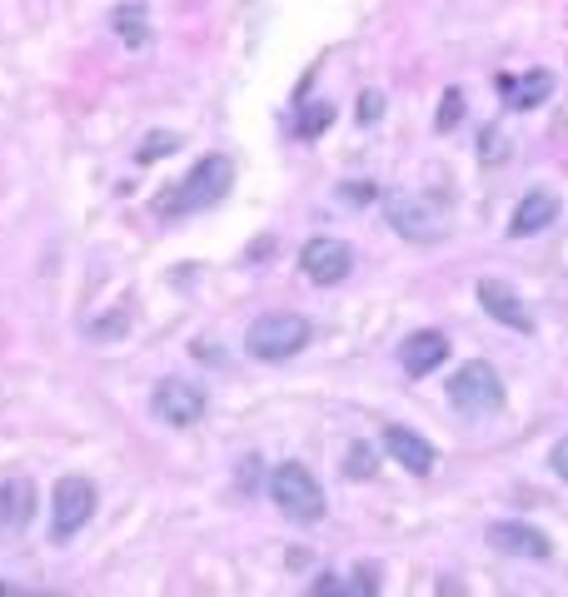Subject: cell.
<instances>
[{
    "label": "cell",
    "mask_w": 568,
    "mask_h": 597,
    "mask_svg": "<svg viewBox=\"0 0 568 597\" xmlns=\"http://www.w3.org/2000/svg\"><path fill=\"white\" fill-rule=\"evenodd\" d=\"M230 185H235V164H230L225 154H205L175 189H165V195L155 199V214H160V220H185V214L214 210V204L230 195Z\"/></svg>",
    "instance_id": "cell-1"
},
{
    "label": "cell",
    "mask_w": 568,
    "mask_h": 597,
    "mask_svg": "<svg viewBox=\"0 0 568 597\" xmlns=\"http://www.w3.org/2000/svg\"><path fill=\"white\" fill-rule=\"evenodd\" d=\"M270 498L289 523H320L324 508H330L320 478H314L305 463H280V469L270 473Z\"/></svg>",
    "instance_id": "cell-2"
},
{
    "label": "cell",
    "mask_w": 568,
    "mask_h": 597,
    "mask_svg": "<svg viewBox=\"0 0 568 597\" xmlns=\"http://www.w3.org/2000/svg\"><path fill=\"white\" fill-rule=\"evenodd\" d=\"M309 339H314V328H309L305 314H264L249 324L245 349H249V359H260V363H284V359H295Z\"/></svg>",
    "instance_id": "cell-3"
},
{
    "label": "cell",
    "mask_w": 568,
    "mask_h": 597,
    "mask_svg": "<svg viewBox=\"0 0 568 597\" xmlns=\"http://www.w3.org/2000/svg\"><path fill=\"white\" fill-rule=\"evenodd\" d=\"M504 378H498L494 363L484 359H469L459 374L449 378V403L464 413V419H494L504 409Z\"/></svg>",
    "instance_id": "cell-4"
},
{
    "label": "cell",
    "mask_w": 568,
    "mask_h": 597,
    "mask_svg": "<svg viewBox=\"0 0 568 597\" xmlns=\"http://www.w3.org/2000/svg\"><path fill=\"white\" fill-rule=\"evenodd\" d=\"M384 214H390V229L404 235L409 245H439V239L449 235V220L439 210L429 195H409V189H394L384 199Z\"/></svg>",
    "instance_id": "cell-5"
},
{
    "label": "cell",
    "mask_w": 568,
    "mask_h": 597,
    "mask_svg": "<svg viewBox=\"0 0 568 597\" xmlns=\"http://www.w3.org/2000/svg\"><path fill=\"white\" fill-rule=\"evenodd\" d=\"M90 518H95V483L81 478V473L60 478L55 498H50V543H71Z\"/></svg>",
    "instance_id": "cell-6"
},
{
    "label": "cell",
    "mask_w": 568,
    "mask_h": 597,
    "mask_svg": "<svg viewBox=\"0 0 568 597\" xmlns=\"http://www.w3.org/2000/svg\"><path fill=\"white\" fill-rule=\"evenodd\" d=\"M299 270H305L309 284L334 289V284H344L349 279V270H355V249L344 245V239H334V235H320V239H309V245L299 249Z\"/></svg>",
    "instance_id": "cell-7"
},
{
    "label": "cell",
    "mask_w": 568,
    "mask_h": 597,
    "mask_svg": "<svg viewBox=\"0 0 568 597\" xmlns=\"http://www.w3.org/2000/svg\"><path fill=\"white\" fill-rule=\"evenodd\" d=\"M150 413L160 423H170V428H189V423L205 419V388L189 384V378H165L150 394Z\"/></svg>",
    "instance_id": "cell-8"
},
{
    "label": "cell",
    "mask_w": 568,
    "mask_h": 597,
    "mask_svg": "<svg viewBox=\"0 0 568 597\" xmlns=\"http://www.w3.org/2000/svg\"><path fill=\"white\" fill-rule=\"evenodd\" d=\"M384 453H390L404 473H415V478H429L434 463H439L434 444H429L424 434H415V428H404V423H390V428H384Z\"/></svg>",
    "instance_id": "cell-9"
},
{
    "label": "cell",
    "mask_w": 568,
    "mask_h": 597,
    "mask_svg": "<svg viewBox=\"0 0 568 597\" xmlns=\"http://www.w3.org/2000/svg\"><path fill=\"white\" fill-rule=\"evenodd\" d=\"M479 304H484V314L494 319V324L514 328V334H533L529 304H523V299L504 279H494V274H489V279H479Z\"/></svg>",
    "instance_id": "cell-10"
},
{
    "label": "cell",
    "mask_w": 568,
    "mask_h": 597,
    "mask_svg": "<svg viewBox=\"0 0 568 597\" xmlns=\"http://www.w3.org/2000/svg\"><path fill=\"white\" fill-rule=\"evenodd\" d=\"M36 518V483L25 473H5L0 478V538L25 533V523Z\"/></svg>",
    "instance_id": "cell-11"
},
{
    "label": "cell",
    "mask_w": 568,
    "mask_h": 597,
    "mask_svg": "<svg viewBox=\"0 0 568 597\" xmlns=\"http://www.w3.org/2000/svg\"><path fill=\"white\" fill-rule=\"evenodd\" d=\"M444 359H449V339L439 328H419L399 344V369L409 378H429L434 369H444Z\"/></svg>",
    "instance_id": "cell-12"
},
{
    "label": "cell",
    "mask_w": 568,
    "mask_h": 597,
    "mask_svg": "<svg viewBox=\"0 0 568 597\" xmlns=\"http://www.w3.org/2000/svg\"><path fill=\"white\" fill-rule=\"evenodd\" d=\"M564 214V204H558V195H548V189H529V195L514 204V220H509V239H533L544 235L548 224Z\"/></svg>",
    "instance_id": "cell-13"
},
{
    "label": "cell",
    "mask_w": 568,
    "mask_h": 597,
    "mask_svg": "<svg viewBox=\"0 0 568 597\" xmlns=\"http://www.w3.org/2000/svg\"><path fill=\"white\" fill-rule=\"evenodd\" d=\"M489 548L504 552V558H529V562L548 558V538L529 523H494L489 527Z\"/></svg>",
    "instance_id": "cell-14"
},
{
    "label": "cell",
    "mask_w": 568,
    "mask_h": 597,
    "mask_svg": "<svg viewBox=\"0 0 568 597\" xmlns=\"http://www.w3.org/2000/svg\"><path fill=\"white\" fill-rule=\"evenodd\" d=\"M498 95H504V105H514V110H533V105H544L548 95H554V75L548 71L498 75Z\"/></svg>",
    "instance_id": "cell-15"
},
{
    "label": "cell",
    "mask_w": 568,
    "mask_h": 597,
    "mask_svg": "<svg viewBox=\"0 0 568 597\" xmlns=\"http://www.w3.org/2000/svg\"><path fill=\"white\" fill-rule=\"evenodd\" d=\"M115 30H120V40L131 50H140L145 40H150V25H145V5H120L115 11Z\"/></svg>",
    "instance_id": "cell-16"
},
{
    "label": "cell",
    "mask_w": 568,
    "mask_h": 597,
    "mask_svg": "<svg viewBox=\"0 0 568 597\" xmlns=\"http://www.w3.org/2000/svg\"><path fill=\"white\" fill-rule=\"evenodd\" d=\"M374 448L369 444H349V453H344V478H355V483H365V478H374Z\"/></svg>",
    "instance_id": "cell-17"
},
{
    "label": "cell",
    "mask_w": 568,
    "mask_h": 597,
    "mask_svg": "<svg viewBox=\"0 0 568 597\" xmlns=\"http://www.w3.org/2000/svg\"><path fill=\"white\" fill-rule=\"evenodd\" d=\"M330 120H334V105H324V100H320V105H309L305 110V115H299V140H320V135H324V129H330Z\"/></svg>",
    "instance_id": "cell-18"
},
{
    "label": "cell",
    "mask_w": 568,
    "mask_h": 597,
    "mask_svg": "<svg viewBox=\"0 0 568 597\" xmlns=\"http://www.w3.org/2000/svg\"><path fill=\"white\" fill-rule=\"evenodd\" d=\"M459 120H464V90H444V105H439L434 129H439V135H449Z\"/></svg>",
    "instance_id": "cell-19"
},
{
    "label": "cell",
    "mask_w": 568,
    "mask_h": 597,
    "mask_svg": "<svg viewBox=\"0 0 568 597\" xmlns=\"http://www.w3.org/2000/svg\"><path fill=\"white\" fill-rule=\"evenodd\" d=\"M175 145H180V135H165V129H160V135H150V145H140V154H135V160L150 164V160H160V154H170Z\"/></svg>",
    "instance_id": "cell-20"
},
{
    "label": "cell",
    "mask_w": 568,
    "mask_h": 597,
    "mask_svg": "<svg viewBox=\"0 0 568 597\" xmlns=\"http://www.w3.org/2000/svg\"><path fill=\"white\" fill-rule=\"evenodd\" d=\"M379 115H384V95H379V90H365V95H359V120H365V125H374Z\"/></svg>",
    "instance_id": "cell-21"
},
{
    "label": "cell",
    "mask_w": 568,
    "mask_h": 597,
    "mask_svg": "<svg viewBox=\"0 0 568 597\" xmlns=\"http://www.w3.org/2000/svg\"><path fill=\"white\" fill-rule=\"evenodd\" d=\"M548 469H554L558 478L568 483V434H564V438H558V444H554V453H548Z\"/></svg>",
    "instance_id": "cell-22"
},
{
    "label": "cell",
    "mask_w": 568,
    "mask_h": 597,
    "mask_svg": "<svg viewBox=\"0 0 568 597\" xmlns=\"http://www.w3.org/2000/svg\"><path fill=\"white\" fill-rule=\"evenodd\" d=\"M479 154H484V160H498V154H504V145H498V129H494V125L484 129V140H479Z\"/></svg>",
    "instance_id": "cell-23"
}]
</instances>
